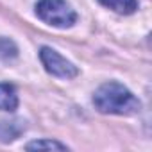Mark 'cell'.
Returning <instances> with one entry per match:
<instances>
[{"mask_svg":"<svg viewBox=\"0 0 152 152\" xmlns=\"http://www.w3.org/2000/svg\"><path fill=\"white\" fill-rule=\"evenodd\" d=\"M93 104L106 115H136L141 109L140 100L120 83H104L93 95Z\"/></svg>","mask_w":152,"mask_h":152,"instance_id":"6da1fadb","label":"cell"},{"mask_svg":"<svg viewBox=\"0 0 152 152\" xmlns=\"http://www.w3.org/2000/svg\"><path fill=\"white\" fill-rule=\"evenodd\" d=\"M36 15L39 20L57 29H68L77 22V13L66 0H39L36 4Z\"/></svg>","mask_w":152,"mask_h":152,"instance_id":"7a4b0ae2","label":"cell"},{"mask_svg":"<svg viewBox=\"0 0 152 152\" xmlns=\"http://www.w3.org/2000/svg\"><path fill=\"white\" fill-rule=\"evenodd\" d=\"M39 59L45 66V70L50 75H56V77L61 79H72L79 73L77 66H75L72 61H68L66 57H63L59 52H56L50 47H43L39 50Z\"/></svg>","mask_w":152,"mask_h":152,"instance_id":"3957f363","label":"cell"},{"mask_svg":"<svg viewBox=\"0 0 152 152\" xmlns=\"http://www.w3.org/2000/svg\"><path fill=\"white\" fill-rule=\"evenodd\" d=\"M25 131V122L23 120H0V141L2 143H11L15 141L22 132Z\"/></svg>","mask_w":152,"mask_h":152,"instance_id":"277c9868","label":"cell"},{"mask_svg":"<svg viewBox=\"0 0 152 152\" xmlns=\"http://www.w3.org/2000/svg\"><path fill=\"white\" fill-rule=\"evenodd\" d=\"M18 107V95L13 84H0V111H15Z\"/></svg>","mask_w":152,"mask_h":152,"instance_id":"5b68a950","label":"cell"},{"mask_svg":"<svg viewBox=\"0 0 152 152\" xmlns=\"http://www.w3.org/2000/svg\"><path fill=\"white\" fill-rule=\"evenodd\" d=\"M99 2L118 15H132L138 9V0H99Z\"/></svg>","mask_w":152,"mask_h":152,"instance_id":"8992f818","label":"cell"},{"mask_svg":"<svg viewBox=\"0 0 152 152\" xmlns=\"http://www.w3.org/2000/svg\"><path fill=\"white\" fill-rule=\"evenodd\" d=\"M27 150H43V148H48V150H68L66 145L56 141V140H36V141H31L27 143L25 147Z\"/></svg>","mask_w":152,"mask_h":152,"instance_id":"52a82bcc","label":"cell"},{"mask_svg":"<svg viewBox=\"0 0 152 152\" xmlns=\"http://www.w3.org/2000/svg\"><path fill=\"white\" fill-rule=\"evenodd\" d=\"M16 54H18V48H16V45H15L11 39L0 38V59L7 61V59L16 57Z\"/></svg>","mask_w":152,"mask_h":152,"instance_id":"ba28073f","label":"cell"}]
</instances>
